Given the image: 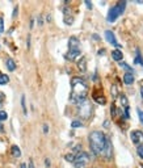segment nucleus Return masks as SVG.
<instances>
[{"label":"nucleus","mask_w":143,"mask_h":168,"mask_svg":"<svg viewBox=\"0 0 143 168\" xmlns=\"http://www.w3.org/2000/svg\"><path fill=\"white\" fill-rule=\"evenodd\" d=\"M64 159L67 160V162H70V163H74V159H75V155L74 154H67V155L64 156Z\"/></svg>","instance_id":"b1692460"},{"label":"nucleus","mask_w":143,"mask_h":168,"mask_svg":"<svg viewBox=\"0 0 143 168\" xmlns=\"http://www.w3.org/2000/svg\"><path fill=\"white\" fill-rule=\"evenodd\" d=\"M95 100H96V103H99V104H101V105H104L106 103L105 97H97V96H95Z\"/></svg>","instance_id":"393cba45"},{"label":"nucleus","mask_w":143,"mask_h":168,"mask_svg":"<svg viewBox=\"0 0 143 168\" xmlns=\"http://www.w3.org/2000/svg\"><path fill=\"white\" fill-rule=\"evenodd\" d=\"M105 38H106V41H108L109 44H112L113 46H116V47H119V49H121V45H119L118 42H117L114 33H113L112 30H105Z\"/></svg>","instance_id":"0eeeda50"},{"label":"nucleus","mask_w":143,"mask_h":168,"mask_svg":"<svg viewBox=\"0 0 143 168\" xmlns=\"http://www.w3.org/2000/svg\"><path fill=\"white\" fill-rule=\"evenodd\" d=\"M78 68L82 72H85V70H87V61H85V58H82L80 61L78 62Z\"/></svg>","instance_id":"4468645a"},{"label":"nucleus","mask_w":143,"mask_h":168,"mask_svg":"<svg viewBox=\"0 0 143 168\" xmlns=\"http://www.w3.org/2000/svg\"><path fill=\"white\" fill-rule=\"evenodd\" d=\"M46 20H47V21L50 22V21H51V16H50V15H47V17H46Z\"/></svg>","instance_id":"4c0bfd02"},{"label":"nucleus","mask_w":143,"mask_h":168,"mask_svg":"<svg viewBox=\"0 0 143 168\" xmlns=\"http://www.w3.org/2000/svg\"><path fill=\"white\" fill-rule=\"evenodd\" d=\"M11 152H12V155L15 158H20V156H21V150H20V147L16 146V144L11 147Z\"/></svg>","instance_id":"2eb2a0df"},{"label":"nucleus","mask_w":143,"mask_h":168,"mask_svg":"<svg viewBox=\"0 0 143 168\" xmlns=\"http://www.w3.org/2000/svg\"><path fill=\"white\" fill-rule=\"evenodd\" d=\"M8 81H9V76H8V75H5V74H1V75H0V85L8 84Z\"/></svg>","instance_id":"f3484780"},{"label":"nucleus","mask_w":143,"mask_h":168,"mask_svg":"<svg viewBox=\"0 0 143 168\" xmlns=\"http://www.w3.org/2000/svg\"><path fill=\"white\" fill-rule=\"evenodd\" d=\"M89 163V155L84 151L82 152L76 154L75 155V159H74V166L75 168H85Z\"/></svg>","instance_id":"39448f33"},{"label":"nucleus","mask_w":143,"mask_h":168,"mask_svg":"<svg viewBox=\"0 0 143 168\" xmlns=\"http://www.w3.org/2000/svg\"><path fill=\"white\" fill-rule=\"evenodd\" d=\"M44 21H42V16H38V25H42Z\"/></svg>","instance_id":"72a5a7b5"},{"label":"nucleus","mask_w":143,"mask_h":168,"mask_svg":"<svg viewBox=\"0 0 143 168\" xmlns=\"http://www.w3.org/2000/svg\"><path fill=\"white\" fill-rule=\"evenodd\" d=\"M89 141V146H91V150L95 155H102L106 146V142H108V138L105 137V134L102 131L99 130H93L89 133L88 137Z\"/></svg>","instance_id":"f03ea898"},{"label":"nucleus","mask_w":143,"mask_h":168,"mask_svg":"<svg viewBox=\"0 0 143 168\" xmlns=\"http://www.w3.org/2000/svg\"><path fill=\"white\" fill-rule=\"evenodd\" d=\"M121 96H119V100H121V104L124 105V108H129V103H127V98H126V96L124 93H119Z\"/></svg>","instance_id":"6ab92c4d"},{"label":"nucleus","mask_w":143,"mask_h":168,"mask_svg":"<svg viewBox=\"0 0 143 168\" xmlns=\"http://www.w3.org/2000/svg\"><path fill=\"white\" fill-rule=\"evenodd\" d=\"M102 155L105 156V159H110L112 158V143L109 139H108V142H106V146H105V150H104V152H102Z\"/></svg>","instance_id":"9d476101"},{"label":"nucleus","mask_w":143,"mask_h":168,"mask_svg":"<svg viewBox=\"0 0 143 168\" xmlns=\"http://www.w3.org/2000/svg\"><path fill=\"white\" fill-rule=\"evenodd\" d=\"M104 127H109V121H105L104 122Z\"/></svg>","instance_id":"c9c22d12"},{"label":"nucleus","mask_w":143,"mask_h":168,"mask_svg":"<svg viewBox=\"0 0 143 168\" xmlns=\"http://www.w3.org/2000/svg\"><path fill=\"white\" fill-rule=\"evenodd\" d=\"M80 55V49H68V53L66 54V58L68 61H75Z\"/></svg>","instance_id":"6e6552de"},{"label":"nucleus","mask_w":143,"mask_h":168,"mask_svg":"<svg viewBox=\"0 0 143 168\" xmlns=\"http://www.w3.org/2000/svg\"><path fill=\"white\" fill-rule=\"evenodd\" d=\"M17 13H19V7H15V11H13L12 17H16V16H17Z\"/></svg>","instance_id":"7c9ffc66"},{"label":"nucleus","mask_w":143,"mask_h":168,"mask_svg":"<svg viewBox=\"0 0 143 168\" xmlns=\"http://www.w3.org/2000/svg\"><path fill=\"white\" fill-rule=\"evenodd\" d=\"M134 63H135V64H142V66H143V58H142V55H141V53H139L138 49H137V55H135Z\"/></svg>","instance_id":"dca6fc26"},{"label":"nucleus","mask_w":143,"mask_h":168,"mask_svg":"<svg viewBox=\"0 0 143 168\" xmlns=\"http://www.w3.org/2000/svg\"><path fill=\"white\" fill-rule=\"evenodd\" d=\"M71 101L76 105L87 100V92H88V85L85 83L84 79L82 78H72L71 80Z\"/></svg>","instance_id":"f257e3e1"},{"label":"nucleus","mask_w":143,"mask_h":168,"mask_svg":"<svg viewBox=\"0 0 143 168\" xmlns=\"http://www.w3.org/2000/svg\"><path fill=\"white\" fill-rule=\"evenodd\" d=\"M141 96H142V98H143V87L141 88Z\"/></svg>","instance_id":"a19ab883"},{"label":"nucleus","mask_w":143,"mask_h":168,"mask_svg":"<svg viewBox=\"0 0 143 168\" xmlns=\"http://www.w3.org/2000/svg\"><path fill=\"white\" fill-rule=\"evenodd\" d=\"M112 58L114 59V61H117V62H121L122 58H124V54H122V51L119 50V49H117V50L112 51Z\"/></svg>","instance_id":"f8f14e48"},{"label":"nucleus","mask_w":143,"mask_h":168,"mask_svg":"<svg viewBox=\"0 0 143 168\" xmlns=\"http://www.w3.org/2000/svg\"><path fill=\"white\" fill-rule=\"evenodd\" d=\"M124 81L126 85H131L134 83V74H130V72H126L124 75Z\"/></svg>","instance_id":"9b49d317"},{"label":"nucleus","mask_w":143,"mask_h":168,"mask_svg":"<svg viewBox=\"0 0 143 168\" xmlns=\"http://www.w3.org/2000/svg\"><path fill=\"white\" fill-rule=\"evenodd\" d=\"M119 66H121L122 68H125V70L127 71V72H130V74H134V70L131 68V66H129L127 63H126V62H121V63H119Z\"/></svg>","instance_id":"a211bd4d"},{"label":"nucleus","mask_w":143,"mask_h":168,"mask_svg":"<svg viewBox=\"0 0 143 168\" xmlns=\"http://www.w3.org/2000/svg\"><path fill=\"white\" fill-rule=\"evenodd\" d=\"M85 5H87V7H88L89 9L92 8V3H91V1H88V0H85Z\"/></svg>","instance_id":"2f4dec72"},{"label":"nucleus","mask_w":143,"mask_h":168,"mask_svg":"<svg viewBox=\"0 0 143 168\" xmlns=\"http://www.w3.org/2000/svg\"><path fill=\"white\" fill-rule=\"evenodd\" d=\"M3 32H4V20L3 17H0V36L3 34Z\"/></svg>","instance_id":"a878e982"},{"label":"nucleus","mask_w":143,"mask_h":168,"mask_svg":"<svg viewBox=\"0 0 143 168\" xmlns=\"http://www.w3.org/2000/svg\"><path fill=\"white\" fill-rule=\"evenodd\" d=\"M137 112H138V116H139V121H141L142 125H143V112L141 109H138Z\"/></svg>","instance_id":"cd10ccee"},{"label":"nucleus","mask_w":143,"mask_h":168,"mask_svg":"<svg viewBox=\"0 0 143 168\" xmlns=\"http://www.w3.org/2000/svg\"><path fill=\"white\" fill-rule=\"evenodd\" d=\"M42 129H44V133H45V134H47V133H49V125H46V124H45Z\"/></svg>","instance_id":"c756f323"},{"label":"nucleus","mask_w":143,"mask_h":168,"mask_svg":"<svg viewBox=\"0 0 143 168\" xmlns=\"http://www.w3.org/2000/svg\"><path fill=\"white\" fill-rule=\"evenodd\" d=\"M130 138H131V142L135 144H141L143 143V133L141 130H133L130 133Z\"/></svg>","instance_id":"423d86ee"},{"label":"nucleus","mask_w":143,"mask_h":168,"mask_svg":"<svg viewBox=\"0 0 143 168\" xmlns=\"http://www.w3.org/2000/svg\"><path fill=\"white\" fill-rule=\"evenodd\" d=\"M20 168H28V167H26V164H24V163H22L21 166H20Z\"/></svg>","instance_id":"58836bf2"},{"label":"nucleus","mask_w":143,"mask_h":168,"mask_svg":"<svg viewBox=\"0 0 143 168\" xmlns=\"http://www.w3.org/2000/svg\"><path fill=\"white\" fill-rule=\"evenodd\" d=\"M112 93H113V97H117V95H119L118 93V92H117V88H116V85H113V87H112Z\"/></svg>","instance_id":"bb28decb"},{"label":"nucleus","mask_w":143,"mask_h":168,"mask_svg":"<svg viewBox=\"0 0 143 168\" xmlns=\"http://www.w3.org/2000/svg\"><path fill=\"white\" fill-rule=\"evenodd\" d=\"M3 131H4V127H3V125L0 124V133H3Z\"/></svg>","instance_id":"e433bc0d"},{"label":"nucleus","mask_w":143,"mask_h":168,"mask_svg":"<svg viewBox=\"0 0 143 168\" xmlns=\"http://www.w3.org/2000/svg\"><path fill=\"white\" fill-rule=\"evenodd\" d=\"M7 118H8V114H7V112H5V110H0V122L5 121Z\"/></svg>","instance_id":"4be33fe9"},{"label":"nucleus","mask_w":143,"mask_h":168,"mask_svg":"<svg viewBox=\"0 0 143 168\" xmlns=\"http://www.w3.org/2000/svg\"><path fill=\"white\" fill-rule=\"evenodd\" d=\"M125 7H126V1L118 3V4H116L114 7H112V8L109 9V12H108V17H106L108 22H114L116 20L118 19V16L124 13Z\"/></svg>","instance_id":"20e7f679"},{"label":"nucleus","mask_w":143,"mask_h":168,"mask_svg":"<svg viewBox=\"0 0 143 168\" xmlns=\"http://www.w3.org/2000/svg\"><path fill=\"white\" fill-rule=\"evenodd\" d=\"M71 126L74 127V129H78V127L83 126V122H82V121H79V120H74V121H72V124H71Z\"/></svg>","instance_id":"aec40b11"},{"label":"nucleus","mask_w":143,"mask_h":168,"mask_svg":"<svg viewBox=\"0 0 143 168\" xmlns=\"http://www.w3.org/2000/svg\"><path fill=\"white\" fill-rule=\"evenodd\" d=\"M28 168H34V164H33V160H29V164H28Z\"/></svg>","instance_id":"473e14b6"},{"label":"nucleus","mask_w":143,"mask_h":168,"mask_svg":"<svg viewBox=\"0 0 143 168\" xmlns=\"http://www.w3.org/2000/svg\"><path fill=\"white\" fill-rule=\"evenodd\" d=\"M137 154L141 159H143V144H139V146L137 147Z\"/></svg>","instance_id":"5701e85b"},{"label":"nucleus","mask_w":143,"mask_h":168,"mask_svg":"<svg viewBox=\"0 0 143 168\" xmlns=\"http://www.w3.org/2000/svg\"><path fill=\"white\" fill-rule=\"evenodd\" d=\"M5 64H7V68H8V71H15V70H16V63H15V61H13L12 58H8V59H7Z\"/></svg>","instance_id":"ddd939ff"},{"label":"nucleus","mask_w":143,"mask_h":168,"mask_svg":"<svg viewBox=\"0 0 143 168\" xmlns=\"http://www.w3.org/2000/svg\"><path fill=\"white\" fill-rule=\"evenodd\" d=\"M33 25H34V20H32L30 21V28H33Z\"/></svg>","instance_id":"ea45409f"},{"label":"nucleus","mask_w":143,"mask_h":168,"mask_svg":"<svg viewBox=\"0 0 143 168\" xmlns=\"http://www.w3.org/2000/svg\"><path fill=\"white\" fill-rule=\"evenodd\" d=\"M93 112V107L88 100H84L83 103L78 104V114L82 120H89Z\"/></svg>","instance_id":"7ed1b4c3"},{"label":"nucleus","mask_w":143,"mask_h":168,"mask_svg":"<svg viewBox=\"0 0 143 168\" xmlns=\"http://www.w3.org/2000/svg\"><path fill=\"white\" fill-rule=\"evenodd\" d=\"M45 164H46V167H50V160L46 159V160H45Z\"/></svg>","instance_id":"f704fd0d"},{"label":"nucleus","mask_w":143,"mask_h":168,"mask_svg":"<svg viewBox=\"0 0 143 168\" xmlns=\"http://www.w3.org/2000/svg\"><path fill=\"white\" fill-rule=\"evenodd\" d=\"M63 13H64V24L72 25V22H74V16L70 13V9L64 8V9H63Z\"/></svg>","instance_id":"1a4fd4ad"},{"label":"nucleus","mask_w":143,"mask_h":168,"mask_svg":"<svg viewBox=\"0 0 143 168\" xmlns=\"http://www.w3.org/2000/svg\"><path fill=\"white\" fill-rule=\"evenodd\" d=\"M21 108H22V112H24V114L26 116V114H28V110H26V105H25V96H24V95L21 96Z\"/></svg>","instance_id":"412c9836"},{"label":"nucleus","mask_w":143,"mask_h":168,"mask_svg":"<svg viewBox=\"0 0 143 168\" xmlns=\"http://www.w3.org/2000/svg\"><path fill=\"white\" fill-rule=\"evenodd\" d=\"M141 168H143V164H141Z\"/></svg>","instance_id":"79ce46f5"},{"label":"nucleus","mask_w":143,"mask_h":168,"mask_svg":"<svg viewBox=\"0 0 143 168\" xmlns=\"http://www.w3.org/2000/svg\"><path fill=\"white\" fill-rule=\"evenodd\" d=\"M4 98H5L4 93H1V92H0V107H1V104L4 103Z\"/></svg>","instance_id":"c85d7f7f"}]
</instances>
